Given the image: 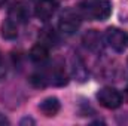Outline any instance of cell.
<instances>
[{
	"label": "cell",
	"mask_w": 128,
	"mask_h": 126,
	"mask_svg": "<svg viewBox=\"0 0 128 126\" xmlns=\"http://www.w3.org/2000/svg\"><path fill=\"white\" fill-rule=\"evenodd\" d=\"M82 16L92 21H104L112 13V3L109 0H85L79 4Z\"/></svg>",
	"instance_id": "cell-1"
},
{
	"label": "cell",
	"mask_w": 128,
	"mask_h": 126,
	"mask_svg": "<svg viewBox=\"0 0 128 126\" xmlns=\"http://www.w3.org/2000/svg\"><path fill=\"white\" fill-rule=\"evenodd\" d=\"M106 42L113 51L124 52L128 48V33L116 27H110L106 31Z\"/></svg>",
	"instance_id": "cell-2"
},
{
	"label": "cell",
	"mask_w": 128,
	"mask_h": 126,
	"mask_svg": "<svg viewBox=\"0 0 128 126\" xmlns=\"http://www.w3.org/2000/svg\"><path fill=\"white\" fill-rule=\"evenodd\" d=\"M79 25H80V15L78 12H74L72 9H67L61 13L60 21H58V28H60L61 33L70 36V34L78 31Z\"/></svg>",
	"instance_id": "cell-3"
},
{
	"label": "cell",
	"mask_w": 128,
	"mask_h": 126,
	"mask_svg": "<svg viewBox=\"0 0 128 126\" xmlns=\"http://www.w3.org/2000/svg\"><path fill=\"white\" fill-rule=\"evenodd\" d=\"M97 99L100 105L109 110H115L122 104V95L119 94L115 88H103L97 94Z\"/></svg>",
	"instance_id": "cell-4"
},
{
	"label": "cell",
	"mask_w": 128,
	"mask_h": 126,
	"mask_svg": "<svg viewBox=\"0 0 128 126\" xmlns=\"http://www.w3.org/2000/svg\"><path fill=\"white\" fill-rule=\"evenodd\" d=\"M57 0H37L34 4V13L40 21H48L57 12Z\"/></svg>",
	"instance_id": "cell-5"
},
{
	"label": "cell",
	"mask_w": 128,
	"mask_h": 126,
	"mask_svg": "<svg viewBox=\"0 0 128 126\" xmlns=\"http://www.w3.org/2000/svg\"><path fill=\"white\" fill-rule=\"evenodd\" d=\"M60 108H61L60 101H58L57 98H54V96L46 98V99H43V101L39 104L40 113H42L43 116H46V117H54V116L60 111Z\"/></svg>",
	"instance_id": "cell-6"
},
{
	"label": "cell",
	"mask_w": 128,
	"mask_h": 126,
	"mask_svg": "<svg viewBox=\"0 0 128 126\" xmlns=\"http://www.w3.org/2000/svg\"><path fill=\"white\" fill-rule=\"evenodd\" d=\"M84 45L90 51H100L101 49V36L97 30H91L84 36Z\"/></svg>",
	"instance_id": "cell-7"
},
{
	"label": "cell",
	"mask_w": 128,
	"mask_h": 126,
	"mask_svg": "<svg viewBox=\"0 0 128 126\" xmlns=\"http://www.w3.org/2000/svg\"><path fill=\"white\" fill-rule=\"evenodd\" d=\"M0 31H2V37L6 39V40H14L16 39L18 36V27H16V22L14 19H4L2 22V27H0Z\"/></svg>",
	"instance_id": "cell-8"
},
{
	"label": "cell",
	"mask_w": 128,
	"mask_h": 126,
	"mask_svg": "<svg viewBox=\"0 0 128 126\" xmlns=\"http://www.w3.org/2000/svg\"><path fill=\"white\" fill-rule=\"evenodd\" d=\"M30 60L33 63H43L48 60V46H45L43 43H37L34 45L30 51Z\"/></svg>",
	"instance_id": "cell-9"
},
{
	"label": "cell",
	"mask_w": 128,
	"mask_h": 126,
	"mask_svg": "<svg viewBox=\"0 0 128 126\" xmlns=\"http://www.w3.org/2000/svg\"><path fill=\"white\" fill-rule=\"evenodd\" d=\"M9 16H10V19H14L15 22H18V21H20V22H26V21L28 19V12H27L26 6L16 4V6H14V7L10 9Z\"/></svg>",
	"instance_id": "cell-10"
},
{
	"label": "cell",
	"mask_w": 128,
	"mask_h": 126,
	"mask_svg": "<svg viewBox=\"0 0 128 126\" xmlns=\"http://www.w3.org/2000/svg\"><path fill=\"white\" fill-rule=\"evenodd\" d=\"M39 40H40V43H43L45 46H54V45H57V42H58V39H57V34L55 31L52 30V28H43L40 34H39Z\"/></svg>",
	"instance_id": "cell-11"
},
{
	"label": "cell",
	"mask_w": 128,
	"mask_h": 126,
	"mask_svg": "<svg viewBox=\"0 0 128 126\" xmlns=\"http://www.w3.org/2000/svg\"><path fill=\"white\" fill-rule=\"evenodd\" d=\"M51 82L57 86H61V85H66L67 83V76H66V71L63 68H55L51 74Z\"/></svg>",
	"instance_id": "cell-12"
},
{
	"label": "cell",
	"mask_w": 128,
	"mask_h": 126,
	"mask_svg": "<svg viewBox=\"0 0 128 126\" xmlns=\"http://www.w3.org/2000/svg\"><path fill=\"white\" fill-rule=\"evenodd\" d=\"M122 99L125 101V102H128V88L124 91V95H122Z\"/></svg>",
	"instance_id": "cell-13"
},
{
	"label": "cell",
	"mask_w": 128,
	"mask_h": 126,
	"mask_svg": "<svg viewBox=\"0 0 128 126\" xmlns=\"http://www.w3.org/2000/svg\"><path fill=\"white\" fill-rule=\"evenodd\" d=\"M4 123H9V122H8V119H4V117H2V116H0V125H4Z\"/></svg>",
	"instance_id": "cell-14"
},
{
	"label": "cell",
	"mask_w": 128,
	"mask_h": 126,
	"mask_svg": "<svg viewBox=\"0 0 128 126\" xmlns=\"http://www.w3.org/2000/svg\"><path fill=\"white\" fill-rule=\"evenodd\" d=\"M4 3H6V0H0V7H2V6H3Z\"/></svg>",
	"instance_id": "cell-15"
}]
</instances>
